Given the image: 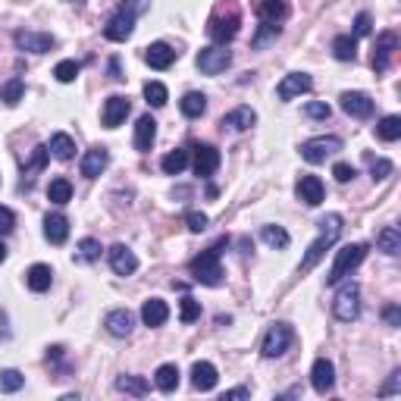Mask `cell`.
Segmentation results:
<instances>
[{
  "mask_svg": "<svg viewBox=\"0 0 401 401\" xmlns=\"http://www.w3.org/2000/svg\"><path fill=\"white\" fill-rule=\"evenodd\" d=\"M342 216L339 214H330L326 220H320V236L310 242V248H308V254H304V260H301V273H310L313 267L323 260V254H326V248H332L335 245V238L342 236Z\"/></svg>",
  "mask_w": 401,
  "mask_h": 401,
  "instance_id": "cell-1",
  "label": "cell"
},
{
  "mask_svg": "<svg viewBox=\"0 0 401 401\" xmlns=\"http://www.w3.org/2000/svg\"><path fill=\"white\" fill-rule=\"evenodd\" d=\"M226 248V238H220L214 248H207V251H201L198 257L188 264L192 269V276L201 282V286H223V264H220V251Z\"/></svg>",
  "mask_w": 401,
  "mask_h": 401,
  "instance_id": "cell-2",
  "label": "cell"
},
{
  "mask_svg": "<svg viewBox=\"0 0 401 401\" xmlns=\"http://www.w3.org/2000/svg\"><path fill=\"white\" fill-rule=\"evenodd\" d=\"M238 25H242V13H238L236 4H226V6H216V13L210 16L207 23V35L216 41V45H226L238 35Z\"/></svg>",
  "mask_w": 401,
  "mask_h": 401,
  "instance_id": "cell-3",
  "label": "cell"
},
{
  "mask_svg": "<svg viewBox=\"0 0 401 401\" xmlns=\"http://www.w3.org/2000/svg\"><path fill=\"white\" fill-rule=\"evenodd\" d=\"M367 257V245H345L335 251V260L330 267V276H326V286H339L345 276H351V269H357Z\"/></svg>",
  "mask_w": 401,
  "mask_h": 401,
  "instance_id": "cell-4",
  "label": "cell"
},
{
  "mask_svg": "<svg viewBox=\"0 0 401 401\" xmlns=\"http://www.w3.org/2000/svg\"><path fill=\"white\" fill-rule=\"evenodd\" d=\"M332 313L339 323L357 320V313H361V286H357V282H348V286L339 289V295H335V301H332Z\"/></svg>",
  "mask_w": 401,
  "mask_h": 401,
  "instance_id": "cell-5",
  "label": "cell"
},
{
  "mask_svg": "<svg viewBox=\"0 0 401 401\" xmlns=\"http://www.w3.org/2000/svg\"><path fill=\"white\" fill-rule=\"evenodd\" d=\"M295 342V330H291L289 323H273L264 339V345H260V354L264 357H282L289 351V345Z\"/></svg>",
  "mask_w": 401,
  "mask_h": 401,
  "instance_id": "cell-6",
  "label": "cell"
},
{
  "mask_svg": "<svg viewBox=\"0 0 401 401\" xmlns=\"http://www.w3.org/2000/svg\"><path fill=\"white\" fill-rule=\"evenodd\" d=\"M335 151H342V138H335V135H320V138H310V141L301 144V157L308 160V163H323Z\"/></svg>",
  "mask_w": 401,
  "mask_h": 401,
  "instance_id": "cell-7",
  "label": "cell"
},
{
  "mask_svg": "<svg viewBox=\"0 0 401 401\" xmlns=\"http://www.w3.org/2000/svg\"><path fill=\"white\" fill-rule=\"evenodd\" d=\"M132 32H135V13L126 10V6H120L104 25V38L107 41H129L132 38Z\"/></svg>",
  "mask_w": 401,
  "mask_h": 401,
  "instance_id": "cell-8",
  "label": "cell"
},
{
  "mask_svg": "<svg viewBox=\"0 0 401 401\" xmlns=\"http://www.w3.org/2000/svg\"><path fill=\"white\" fill-rule=\"evenodd\" d=\"M229 63H232V54L223 45L204 47L198 54V69L204 72V76H220V72L229 69Z\"/></svg>",
  "mask_w": 401,
  "mask_h": 401,
  "instance_id": "cell-9",
  "label": "cell"
},
{
  "mask_svg": "<svg viewBox=\"0 0 401 401\" xmlns=\"http://www.w3.org/2000/svg\"><path fill=\"white\" fill-rule=\"evenodd\" d=\"M310 88H313V82H310L308 72H289V76L279 82L276 94H279V100H295L298 94H308Z\"/></svg>",
  "mask_w": 401,
  "mask_h": 401,
  "instance_id": "cell-10",
  "label": "cell"
},
{
  "mask_svg": "<svg viewBox=\"0 0 401 401\" xmlns=\"http://www.w3.org/2000/svg\"><path fill=\"white\" fill-rule=\"evenodd\" d=\"M342 110L354 120H367V116H373V100L364 91H345L342 94Z\"/></svg>",
  "mask_w": 401,
  "mask_h": 401,
  "instance_id": "cell-11",
  "label": "cell"
},
{
  "mask_svg": "<svg viewBox=\"0 0 401 401\" xmlns=\"http://www.w3.org/2000/svg\"><path fill=\"white\" fill-rule=\"evenodd\" d=\"M310 385L320 392V395H326V392H332L335 385V367L332 361H326V357H317L310 367Z\"/></svg>",
  "mask_w": 401,
  "mask_h": 401,
  "instance_id": "cell-12",
  "label": "cell"
},
{
  "mask_svg": "<svg viewBox=\"0 0 401 401\" xmlns=\"http://www.w3.org/2000/svg\"><path fill=\"white\" fill-rule=\"evenodd\" d=\"M398 50V35L395 32H383L376 38V50H373V69L376 72H385L392 63V54Z\"/></svg>",
  "mask_w": 401,
  "mask_h": 401,
  "instance_id": "cell-13",
  "label": "cell"
},
{
  "mask_svg": "<svg viewBox=\"0 0 401 401\" xmlns=\"http://www.w3.org/2000/svg\"><path fill=\"white\" fill-rule=\"evenodd\" d=\"M216 166H220V151L214 144H198L194 148V173L201 179H210L216 173Z\"/></svg>",
  "mask_w": 401,
  "mask_h": 401,
  "instance_id": "cell-14",
  "label": "cell"
},
{
  "mask_svg": "<svg viewBox=\"0 0 401 401\" xmlns=\"http://www.w3.org/2000/svg\"><path fill=\"white\" fill-rule=\"evenodd\" d=\"M16 47L32 50V54H47V50L57 47V41L54 35H45V32H16Z\"/></svg>",
  "mask_w": 401,
  "mask_h": 401,
  "instance_id": "cell-15",
  "label": "cell"
},
{
  "mask_svg": "<svg viewBox=\"0 0 401 401\" xmlns=\"http://www.w3.org/2000/svg\"><path fill=\"white\" fill-rule=\"evenodd\" d=\"M129 110H132V104H129V98H122V94H113V98H107V104H104V126L107 129H116V126H122V120L129 116Z\"/></svg>",
  "mask_w": 401,
  "mask_h": 401,
  "instance_id": "cell-16",
  "label": "cell"
},
{
  "mask_svg": "<svg viewBox=\"0 0 401 401\" xmlns=\"http://www.w3.org/2000/svg\"><path fill=\"white\" fill-rule=\"evenodd\" d=\"M107 257H110V267H113L116 276H132L138 269V257L126 245H113L110 251H107Z\"/></svg>",
  "mask_w": 401,
  "mask_h": 401,
  "instance_id": "cell-17",
  "label": "cell"
},
{
  "mask_svg": "<svg viewBox=\"0 0 401 401\" xmlns=\"http://www.w3.org/2000/svg\"><path fill=\"white\" fill-rule=\"evenodd\" d=\"M107 163H110V151L107 148H91L88 154L82 157V166H79V170H82L85 179H98L100 173L107 170Z\"/></svg>",
  "mask_w": 401,
  "mask_h": 401,
  "instance_id": "cell-18",
  "label": "cell"
},
{
  "mask_svg": "<svg viewBox=\"0 0 401 401\" xmlns=\"http://www.w3.org/2000/svg\"><path fill=\"white\" fill-rule=\"evenodd\" d=\"M295 194H298V198H301L304 204H308V207H317V204L323 201L326 188H323V182H320V176H301V179H298Z\"/></svg>",
  "mask_w": 401,
  "mask_h": 401,
  "instance_id": "cell-19",
  "label": "cell"
},
{
  "mask_svg": "<svg viewBox=\"0 0 401 401\" xmlns=\"http://www.w3.org/2000/svg\"><path fill=\"white\" fill-rule=\"evenodd\" d=\"M104 326H107V332L116 335V339H126L129 332H132V326H135V317H132V310H110L107 313V320H104Z\"/></svg>",
  "mask_w": 401,
  "mask_h": 401,
  "instance_id": "cell-20",
  "label": "cell"
},
{
  "mask_svg": "<svg viewBox=\"0 0 401 401\" xmlns=\"http://www.w3.org/2000/svg\"><path fill=\"white\" fill-rule=\"evenodd\" d=\"M144 60H148L151 69H170L176 63V50L170 45H163V41H157V45H151L144 50Z\"/></svg>",
  "mask_w": 401,
  "mask_h": 401,
  "instance_id": "cell-21",
  "label": "cell"
},
{
  "mask_svg": "<svg viewBox=\"0 0 401 401\" xmlns=\"http://www.w3.org/2000/svg\"><path fill=\"white\" fill-rule=\"evenodd\" d=\"M45 238L50 245H63L69 238V220L63 214H47L45 216Z\"/></svg>",
  "mask_w": 401,
  "mask_h": 401,
  "instance_id": "cell-22",
  "label": "cell"
},
{
  "mask_svg": "<svg viewBox=\"0 0 401 401\" xmlns=\"http://www.w3.org/2000/svg\"><path fill=\"white\" fill-rule=\"evenodd\" d=\"M141 320L144 326H163L170 320V308H166L163 298H151V301L141 304Z\"/></svg>",
  "mask_w": 401,
  "mask_h": 401,
  "instance_id": "cell-23",
  "label": "cell"
},
{
  "mask_svg": "<svg viewBox=\"0 0 401 401\" xmlns=\"http://www.w3.org/2000/svg\"><path fill=\"white\" fill-rule=\"evenodd\" d=\"M254 122H257V113L251 107H236V110H229L223 116V126H229L232 132H248Z\"/></svg>",
  "mask_w": 401,
  "mask_h": 401,
  "instance_id": "cell-24",
  "label": "cell"
},
{
  "mask_svg": "<svg viewBox=\"0 0 401 401\" xmlns=\"http://www.w3.org/2000/svg\"><path fill=\"white\" fill-rule=\"evenodd\" d=\"M192 385L198 392H210L216 385V367L210 361H198L192 367Z\"/></svg>",
  "mask_w": 401,
  "mask_h": 401,
  "instance_id": "cell-25",
  "label": "cell"
},
{
  "mask_svg": "<svg viewBox=\"0 0 401 401\" xmlns=\"http://www.w3.org/2000/svg\"><path fill=\"white\" fill-rule=\"evenodd\" d=\"M154 138H157V122H154V116H141L138 120V126H135V151H151V144H154Z\"/></svg>",
  "mask_w": 401,
  "mask_h": 401,
  "instance_id": "cell-26",
  "label": "cell"
},
{
  "mask_svg": "<svg viewBox=\"0 0 401 401\" xmlns=\"http://www.w3.org/2000/svg\"><path fill=\"white\" fill-rule=\"evenodd\" d=\"M50 282H54V269H50L47 264H35L25 273V286L32 289V291H47Z\"/></svg>",
  "mask_w": 401,
  "mask_h": 401,
  "instance_id": "cell-27",
  "label": "cell"
},
{
  "mask_svg": "<svg viewBox=\"0 0 401 401\" xmlns=\"http://www.w3.org/2000/svg\"><path fill=\"white\" fill-rule=\"evenodd\" d=\"M47 157H50V151L45 148V144H38V148L32 151V160H28V166L23 170V188H32V182H35V173H41V170H45Z\"/></svg>",
  "mask_w": 401,
  "mask_h": 401,
  "instance_id": "cell-28",
  "label": "cell"
},
{
  "mask_svg": "<svg viewBox=\"0 0 401 401\" xmlns=\"http://www.w3.org/2000/svg\"><path fill=\"white\" fill-rule=\"evenodd\" d=\"M179 110H182V116H188V120H198V116H204V110H207V98H204L201 91H188L185 98L179 100Z\"/></svg>",
  "mask_w": 401,
  "mask_h": 401,
  "instance_id": "cell-29",
  "label": "cell"
},
{
  "mask_svg": "<svg viewBox=\"0 0 401 401\" xmlns=\"http://www.w3.org/2000/svg\"><path fill=\"white\" fill-rule=\"evenodd\" d=\"M154 383L160 392H176L179 385V367L176 364H160L157 373H154Z\"/></svg>",
  "mask_w": 401,
  "mask_h": 401,
  "instance_id": "cell-30",
  "label": "cell"
},
{
  "mask_svg": "<svg viewBox=\"0 0 401 401\" xmlns=\"http://www.w3.org/2000/svg\"><path fill=\"white\" fill-rule=\"evenodd\" d=\"M376 245H379V251H385V254H395L401 251V232L395 229V226H385V229H379L376 232Z\"/></svg>",
  "mask_w": 401,
  "mask_h": 401,
  "instance_id": "cell-31",
  "label": "cell"
},
{
  "mask_svg": "<svg viewBox=\"0 0 401 401\" xmlns=\"http://www.w3.org/2000/svg\"><path fill=\"white\" fill-rule=\"evenodd\" d=\"M47 151H50V154H54L57 160H69L72 154H76V141H72L66 132H57V135H50Z\"/></svg>",
  "mask_w": 401,
  "mask_h": 401,
  "instance_id": "cell-32",
  "label": "cell"
},
{
  "mask_svg": "<svg viewBox=\"0 0 401 401\" xmlns=\"http://www.w3.org/2000/svg\"><path fill=\"white\" fill-rule=\"evenodd\" d=\"M260 23H279L286 16V0H257Z\"/></svg>",
  "mask_w": 401,
  "mask_h": 401,
  "instance_id": "cell-33",
  "label": "cell"
},
{
  "mask_svg": "<svg viewBox=\"0 0 401 401\" xmlns=\"http://www.w3.org/2000/svg\"><path fill=\"white\" fill-rule=\"evenodd\" d=\"M116 389L126 392V395L144 398L151 392V385H148V379H144V376H120V379H116Z\"/></svg>",
  "mask_w": 401,
  "mask_h": 401,
  "instance_id": "cell-34",
  "label": "cell"
},
{
  "mask_svg": "<svg viewBox=\"0 0 401 401\" xmlns=\"http://www.w3.org/2000/svg\"><path fill=\"white\" fill-rule=\"evenodd\" d=\"M160 166H163V173H166V176H179V173L188 166V151H182V148L170 151V154H166L163 160H160Z\"/></svg>",
  "mask_w": 401,
  "mask_h": 401,
  "instance_id": "cell-35",
  "label": "cell"
},
{
  "mask_svg": "<svg viewBox=\"0 0 401 401\" xmlns=\"http://www.w3.org/2000/svg\"><path fill=\"white\" fill-rule=\"evenodd\" d=\"M357 54V38L354 35H339V38L332 41V57L335 60H354Z\"/></svg>",
  "mask_w": 401,
  "mask_h": 401,
  "instance_id": "cell-36",
  "label": "cell"
},
{
  "mask_svg": "<svg viewBox=\"0 0 401 401\" xmlns=\"http://www.w3.org/2000/svg\"><path fill=\"white\" fill-rule=\"evenodd\" d=\"M376 135L383 141H398L401 138V116H383L376 126Z\"/></svg>",
  "mask_w": 401,
  "mask_h": 401,
  "instance_id": "cell-37",
  "label": "cell"
},
{
  "mask_svg": "<svg viewBox=\"0 0 401 401\" xmlns=\"http://www.w3.org/2000/svg\"><path fill=\"white\" fill-rule=\"evenodd\" d=\"M100 257V242L98 238H82L76 248V260L79 264H91V260Z\"/></svg>",
  "mask_w": 401,
  "mask_h": 401,
  "instance_id": "cell-38",
  "label": "cell"
},
{
  "mask_svg": "<svg viewBox=\"0 0 401 401\" xmlns=\"http://www.w3.org/2000/svg\"><path fill=\"white\" fill-rule=\"evenodd\" d=\"M260 238H264L269 248H289V242H291L282 226H264V229H260Z\"/></svg>",
  "mask_w": 401,
  "mask_h": 401,
  "instance_id": "cell-39",
  "label": "cell"
},
{
  "mask_svg": "<svg viewBox=\"0 0 401 401\" xmlns=\"http://www.w3.org/2000/svg\"><path fill=\"white\" fill-rule=\"evenodd\" d=\"M47 198L54 201V204H69V201H72V185H69V179H54V182H50Z\"/></svg>",
  "mask_w": 401,
  "mask_h": 401,
  "instance_id": "cell-40",
  "label": "cell"
},
{
  "mask_svg": "<svg viewBox=\"0 0 401 401\" xmlns=\"http://www.w3.org/2000/svg\"><path fill=\"white\" fill-rule=\"evenodd\" d=\"M25 385V376L19 370H0V392H19Z\"/></svg>",
  "mask_w": 401,
  "mask_h": 401,
  "instance_id": "cell-41",
  "label": "cell"
},
{
  "mask_svg": "<svg viewBox=\"0 0 401 401\" xmlns=\"http://www.w3.org/2000/svg\"><path fill=\"white\" fill-rule=\"evenodd\" d=\"M144 98H148L151 107H163L166 100H170V91H166V85H160V82H148L144 85Z\"/></svg>",
  "mask_w": 401,
  "mask_h": 401,
  "instance_id": "cell-42",
  "label": "cell"
},
{
  "mask_svg": "<svg viewBox=\"0 0 401 401\" xmlns=\"http://www.w3.org/2000/svg\"><path fill=\"white\" fill-rule=\"evenodd\" d=\"M273 38H279V23H264V25L257 28V35H254V41H251V45L260 50V47H267Z\"/></svg>",
  "mask_w": 401,
  "mask_h": 401,
  "instance_id": "cell-43",
  "label": "cell"
},
{
  "mask_svg": "<svg viewBox=\"0 0 401 401\" xmlns=\"http://www.w3.org/2000/svg\"><path fill=\"white\" fill-rule=\"evenodd\" d=\"M79 63L76 60H63V63H57V69H54V76H57V82H63V85H69V82H76V76H79Z\"/></svg>",
  "mask_w": 401,
  "mask_h": 401,
  "instance_id": "cell-44",
  "label": "cell"
},
{
  "mask_svg": "<svg viewBox=\"0 0 401 401\" xmlns=\"http://www.w3.org/2000/svg\"><path fill=\"white\" fill-rule=\"evenodd\" d=\"M198 317H201V301H194V298H182V304H179V320L182 323H194Z\"/></svg>",
  "mask_w": 401,
  "mask_h": 401,
  "instance_id": "cell-45",
  "label": "cell"
},
{
  "mask_svg": "<svg viewBox=\"0 0 401 401\" xmlns=\"http://www.w3.org/2000/svg\"><path fill=\"white\" fill-rule=\"evenodd\" d=\"M23 91H25V85L19 82V79H10V82H6V88H4V100L10 107H16L19 100H23Z\"/></svg>",
  "mask_w": 401,
  "mask_h": 401,
  "instance_id": "cell-46",
  "label": "cell"
},
{
  "mask_svg": "<svg viewBox=\"0 0 401 401\" xmlns=\"http://www.w3.org/2000/svg\"><path fill=\"white\" fill-rule=\"evenodd\" d=\"M392 170H395V166H392L389 160H370V176H373L376 182L385 179V176H392Z\"/></svg>",
  "mask_w": 401,
  "mask_h": 401,
  "instance_id": "cell-47",
  "label": "cell"
},
{
  "mask_svg": "<svg viewBox=\"0 0 401 401\" xmlns=\"http://www.w3.org/2000/svg\"><path fill=\"white\" fill-rule=\"evenodd\" d=\"M370 32H373V19H370V13H357L354 35H357V38H364V35H370Z\"/></svg>",
  "mask_w": 401,
  "mask_h": 401,
  "instance_id": "cell-48",
  "label": "cell"
},
{
  "mask_svg": "<svg viewBox=\"0 0 401 401\" xmlns=\"http://www.w3.org/2000/svg\"><path fill=\"white\" fill-rule=\"evenodd\" d=\"M13 229H16V214L10 207H0V236H6Z\"/></svg>",
  "mask_w": 401,
  "mask_h": 401,
  "instance_id": "cell-49",
  "label": "cell"
},
{
  "mask_svg": "<svg viewBox=\"0 0 401 401\" xmlns=\"http://www.w3.org/2000/svg\"><path fill=\"white\" fill-rule=\"evenodd\" d=\"M332 176L339 179V182H351L357 173H354V166H351V163H335V166H332Z\"/></svg>",
  "mask_w": 401,
  "mask_h": 401,
  "instance_id": "cell-50",
  "label": "cell"
},
{
  "mask_svg": "<svg viewBox=\"0 0 401 401\" xmlns=\"http://www.w3.org/2000/svg\"><path fill=\"white\" fill-rule=\"evenodd\" d=\"M185 223H188V229H192V232H204L210 220H207L204 214H188V216H185Z\"/></svg>",
  "mask_w": 401,
  "mask_h": 401,
  "instance_id": "cell-51",
  "label": "cell"
},
{
  "mask_svg": "<svg viewBox=\"0 0 401 401\" xmlns=\"http://www.w3.org/2000/svg\"><path fill=\"white\" fill-rule=\"evenodd\" d=\"M383 317H385V323H389V326H398L401 323V310L395 308V304H389V308L383 310Z\"/></svg>",
  "mask_w": 401,
  "mask_h": 401,
  "instance_id": "cell-52",
  "label": "cell"
},
{
  "mask_svg": "<svg viewBox=\"0 0 401 401\" xmlns=\"http://www.w3.org/2000/svg\"><path fill=\"white\" fill-rule=\"evenodd\" d=\"M308 116H313V120H326V116H330V107L326 104H308Z\"/></svg>",
  "mask_w": 401,
  "mask_h": 401,
  "instance_id": "cell-53",
  "label": "cell"
},
{
  "mask_svg": "<svg viewBox=\"0 0 401 401\" xmlns=\"http://www.w3.org/2000/svg\"><path fill=\"white\" fill-rule=\"evenodd\" d=\"M232 398H251V389H245V385H238V389H229L223 395V401H232Z\"/></svg>",
  "mask_w": 401,
  "mask_h": 401,
  "instance_id": "cell-54",
  "label": "cell"
},
{
  "mask_svg": "<svg viewBox=\"0 0 401 401\" xmlns=\"http://www.w3.org/2000/svg\"><path fill=\"white\" fill-rule=\"evenodd\" d=\"M122 6H126V10H132L135 16H138V13H144V10H148V0H126V4H122Z\"/></svg>",
  "mask_w": 401,
  "mask_h": 401,
  "instance_id": "cell-55",
  "label": "cell"
},
{
  "mask_svg": "<svg viewBox=\"0 0 401 401\" xmlns=\"http://www.w3.org/2000/svg\"><path fill=\"white\" fill-rule=\"evenodd\" d=\"M398 379H401V373L395 370V373H392V379H389V385L383 389V395H392V392H398Z\"/></svg>",
  "mask_w": 401,
  "mask_h": 401,
  "instance_id": "cell-56",
  "label": "cell"
},
{
  "mask_svg": "<svg viewBox=\"0 0 401 401\" xmlns=\"http://www.w3.org/2000/svg\"><path fill=\"white\" fill-rule=\"evenodd\" d=\"M110 79H113V82H122V79H126V76L120 72V60H116V57L110 60Z\"/></svg>",
  "mask_w": 401,
  "mask_h": 401,
  "instance_id": "cell-57",
  "label": "cell"
},
{
  "mask_svg": "<svg viewBox=\"0 0 401 401\" xmlns=\"http://www.w3.org/2000/svg\"><path fill=\"white\" fill-rule=\"evenodd\" d=\"M4 257H6V245L0 242V260H4Z\"/></svg>",
  "mask_w": 401,
  "mask_h": 401,
  "instance_id": "cell-58",
  "label": "cell"
},
{
  "mask_svg": "<svg viewBox=\"0 0 401 401\" xmlns=\"http://www.w3.org/2000/svg\"><path fill=\"white\" fill-rule=\"evenodd\" d=\"M69 4H76V6H82V4H85V0H69Z\"/></svg>",
  "mask_w": 401,
  "mask_h": 401,
  "instance_id": "cell-59",
  "label": "cell"
}]
</instances>
